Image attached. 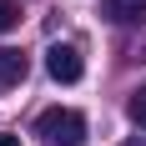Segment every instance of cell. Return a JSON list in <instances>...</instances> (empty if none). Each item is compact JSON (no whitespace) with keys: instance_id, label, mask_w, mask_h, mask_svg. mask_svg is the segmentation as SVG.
Segmentation results:
<instances>
[{"instance_id":"cell-1","label":"cell","mask_w":146,"mask_h":146,"mask_svg":"<svg viewBox=\"0 0 146 146\" xmlns=\"http://www.w3.org/2000/svg\"><path fill=\"white\" fill-rule=\"evenodd\" d=\"M35 136L45 146H81L86 141V116L71 111V106H50L40 121H35Z\"/></svg>"},{"instance_id":"cell-2","label":"cell","mask_w":146,"mask_h":146,"mask_svg":"<svg viewBox=\"0 0 146 146\" xmlns=\"http://www.w3.org/2000/svg\"><path fill=\"white\" fill-rule=\"evenodd\" d=\"M45 71H50V81H60V86H76V81L86 76V60H81L76 45H50V50H45Z\"/></svg>"},{"instance_id":"cell-3","label":"cell","mask_w":146,"mask_h":146,"mask_svg":"<svg viewBox=\"0 0 146 146\" xmlns=\"http://www.w3.org/2000/svg\"><path fill=\"white\" fill-rule=\"evenodd\" d=\"M101 15L116 25H141L146 20V0H101Z\"/></svg>"},{"instance_id":"cell-4","label":"cell","mask_w":146,"mask_h":146,"mask_svg":"<svg viewBox=\"0 0 146 146\" xmlns=\"http://www.w3.org/2000/svg\"><path fill=\"white\" fill-rule=\"evenodd\" d=\"M15 81H25V56L20 50H0V91H10Z\"/></svg>"},{"instance_id":"cell-5","label":"cell","mask_w":146,"mask_h":146,"mask_svg":"<svg viewBox=\"0 0 146 146\" xmlns=\"http://www.w3.org/2000/svg\"><path fill=\"white\" fill-rule=\"evenodd\" d=\"M15 25H20V5H15V0H0V35L15 30Z\"/></svg>"},{"instance_id":"cell-6","label":"cell","mask_w":146,"mask_h":146,"mask_svg":"<svg viewBox=\"0 0 146 146\" xmlns=\"http://www.w3.org/2000/svg\"><path fill=\"white\" fill-rule=\"evenodd\" d=\"M126 111H131V121H136V126L146 131V86H141V91L131 96V106H126Z\"/></svg>"},{"instance_id":"cell-7","label":"cell","mask_w":146,"mask_h":146,"mask_svg":"<svg viewBox=\"0 0 146 146\" xmlns=\"http://www.w3.org/2000/svg\"><path fill=\"white\" fill-rule=\"evenodd\" d=\"M0 146H20V136H0Z\"/></svg>"},{"instance_id":"cell-8","label":"cell","mask_w":146,"mask_h":146,"mask_svg":"<svg viewBox=\"0 0 146 146\" xmlns=\"http://www.w3.org/2000/svg\"><path fill=\"white\" fill-rule=\"evenodd\" d=\"M126 146H146V141H126Z\"/></svg>"}]
</instances>
